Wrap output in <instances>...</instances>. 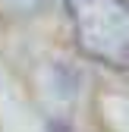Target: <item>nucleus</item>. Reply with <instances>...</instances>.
<instances>
[{
	"instance_id": "1",
	"label": "nucleus",
	"mask_w": 129,
	"mask_h": 132,
	"mask_svg": "<svg viewBox=\"0 0 129 132\" xmlns=\"http://www.w3.org/2000/svg\"><path fill=\"white\" fill-rule=\"evenodd\" d=\"M76 25L79 47L107 66H129V3L126 0H63Z\"/></svg>"
}]
</instances>
